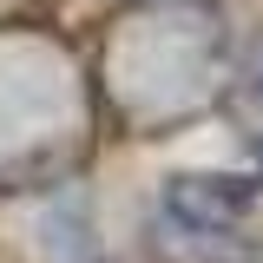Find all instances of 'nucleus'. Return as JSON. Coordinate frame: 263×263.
I'll return each mask as SVG.
<instances>
[{"mask_svg":"<svg viewBox=\"0 0 263 263\" xmlns=\"http://www.w3.org/2000/svg\"><path fill=\"white\" fill-rule=\"evenodd\" d=\"M243 92H250V99L263 105V40L250 46V66H243Z\"/></svg>","mask_w":263,"mask_h":263,"instance_id":"nucleus-2","label":"nucleus"},{"mask_svg":"<svg viewBox=\"0 0 263 263\" xmlns=\"http://www.w3.org/2000/svg\"><path fill=\"white\" fill-rule=\"evenodd\" d=\"M257 204V178H230V171H178L164 184V224L184 230H243Z\"/></svg>","mask_w":263,"mask_h":263,"instance_id":"nucleus-1","label":"nucleus"}]
</instances>
